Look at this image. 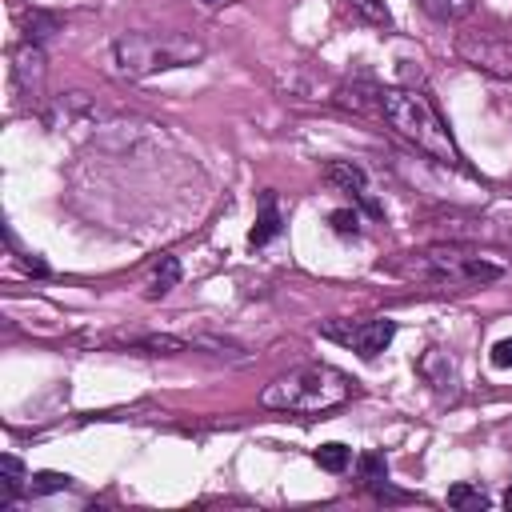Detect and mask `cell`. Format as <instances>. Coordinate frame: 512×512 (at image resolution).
<instances>
[{
    "mask_svg": "<svg viewBox=\"0 0 512 512\" xmlns=\"http://www.w3.org/2000/svg\"><path fill=\"white\" fill-rule=\"evenodd\" d=\"M124 348L148 352V356H176V352H188L192 340H188V336H172V332H152V336H132V340H124Z\"/></svg>",
    "mask_w": 512,
    "mask_h": 512,
    "instance_id": "11",
    "label": "cell"
},
{
    "mask_svg": "<svg viewBox=\"0 0 512 512\" xmlns=\"http://www.w3.org/2000/svg\"><path fill=\"white\" fill-rule=\"evenodd\" d=\"M376 112H380L384 124H388L400 140H408L416 152L432 156V160L444 164V168L468 172V164H464V156H460V148H456L448 124H444L440 112L428 104V96H420V92H412V88H380V92H376Z\"/></svg>",
    "mask_w": 512,
    "mask_h": 512,
    "instance_id": "1",
    "label": "cell"
},
{
    "mask_svg": "<svg viewBox=\"0 0 512 512\" xmlns=\"http://www.w3.org/2000/svg\"><path fill=\"white\" fill-rule=\"evenodd\" d=\"M68 484H72V476H64V472H36V476H28V492H32V496L64 492Z\"/></svg>",
    "mask_w": 512,
    "mask_h": 512,
    "instance_id": "19",
    "label": "cell"
},
{
    "mask_svg": "<svg viewBox=\"0 0 512 512\" xmlns=\"http://www.w3.org/2000/svg\"><path fill=\"white\" fill-rule=\"evenodd\" d=\"M492 364L496 368H512V336H504V340L492 344Z\"/></svg>",
    "mask_w": 512,
    "mask_h": 512,
    "instance_id": "22",
    "label": "cell"
},
{
    "mask_svg": "<svg viewBox=\"0 0 512 512\" xmlns=\"http://www.w3.org/2000/svg\"><path fill=\"white\" fill-rule=\"evenodd\" d=\"M324 180H328V184H336L340 192H348L352 200H360L372 216H380V204L372 200V188H368V176H364V168H360V164H352V160H332V164L324 168Z\"/></svg>",
    "mask_w": 512,
    "mask_h": 512,
    "instance_id": "8",
    "label": "cell"
},
{
    "mask_svg": "<svg viewBox=\"0 0 512 512\" xmlns=\"http://www.w3.org/2000/svg\"><path fill=\"white\" fill-rule=\"evenodd\" d=\"M456 52L488 72V76H500V80H512V36H496V32H464L456 40Z\"/></svg>",
    "mask_w": 512,
    "mask_h": 512,
    "instance_id": "6",
    "label": "cell"
},
{
    "mask_svg": "<svg viewBox=\"0 0 512 512\" xmlns=\"http://www.w3.org/2000/svg\"><path fill=\"white\" fill-rule=\"evenodd\" d=\"M352 396V380L332 368V364H300L284 376H276L264 392L260 404L276 412H296V416H320L340 408Z\"/></svg>",
    "mask_w": 512,
    "mask_h": 512,
    "instance_id": "3",
    "label": "cell"
},
{
    "mask_svg": "<svg viewBox=\"0 0 512 512\" xmlns=\"http://www.w3.org/2000/svg\"><path fill=\"white\" fill-rule=\"evenodd\" d=\"M420 8H424L432 20H444V24H452V20H464V16H472L476 0H420Z\"/></svg>",
    "mask_w": 512,
    "mask_h": 512,
    "instance_id": "14",
    "label": "cell"
},
{
    "mask_svg": "<svg viewBox=\"0 0 512 512\" xmlns=\"http://www.w3.org/2000/svg\"><path fill=\"white\" fill-rule=\"evenodd\" d=\"M356 20H364V24H372V28H388L392 24V12H388V4L384 0H340Z\"/></svg>",
    "mask_w": 512,
    "mask_h": 512,
    "instance_id": "13",
    "label": "cell"
},
{
    "mask_svg": "<svg viewBox=\"0 0 512 512\" xmlns=\"http://www.w3.org/2000/svg\"><path fill=\"white\" fill-rule=\"evenodd\" d=\"M24 28H28L24 36H28L32 44H44L52 32H60V20H56V16H44V12H32V16L24 20Z\"/></svg>",
    "mask_w": 512,
    "mask_h": 512,
    "instance_id": "20",
    "label": "cell"
},
{
    "mask_svg": "<svg viewBox=\"0 0 512 512\" xmlns=\"http://www.w3.org/2000/svg\"><path fill=\"white\" fill-rule=\"evenodd\" d=\"M448 504L460 508V512H480V508H488V496L476 484H452L448 488Z\"/></svg>",
    "mask_w": 512,
    "mask_h": 512,
    "instance_id": "17",
    "label": "cell"
},
{
    "mask_svg": "<svg viewBox=\"0 0 512 512\" xmlns=\"http://www.w3.org/2000/svg\"><path fill=\"white\" fill-rule=\"evenodd\" d=\"M356 472H360V480H364V484L388 480V460H384L380 452H364V456H356Z\"/></svg>",
    "mask_w": 512,
    "mask_h": 512,
    "instance_id": "18",
    "label": "cell"
},
{
    "mask_svg": "<svg viewBox=\"0 0 512 512\" xmlns=\"http://www.w3.org/2000/svg\"><path fill=\"white\" fill-rule=\"evenodd\" d=\"M200 60H204V44L184 32H124L112 40V72L120 80H144Z\"/></svg>",
    "mask_w": 512,
    "mask_h": 512,
    "instance_id": "2",
    "label": "cell"
},
{
    "mask_svg": "<svg viewBox=\"0 0 512 512\" xmlns=\"http://www.w3.org/2000/svg\"><path fill=\"white\" fill-rule=\"evenodd\" d=\"M280 228H284V216H280V204H276V192L268 188L264 196H260V216H256V224L248 228V244H268V240H276L280 236Z\"/></svg>",
    "mask_w": 512,
    "mask_h": 512,
    "instance_id": "10",
    "label": "cell"
},
{
    "mask_svg": "<svg viewBox=\"0 0 512 512\" xmlns=\"http://www.w3.org/2000/svg\"><path fill=\"white\" fill-rule=\"evenodd\" d=\"M404 268L412 276H424V280H436V284H492V280L504 276V264L484 260L476 252H464L456 244L420 248V252H412V260Z\"/></svg>",
    "mask_w": 512,
    "mask_h": 512,
    "instance_id": "4",
    "label": "cell"
},
{
    "mask_svg": "<svg viewBox=\"0 0 512 512\" xmlns=\"http://www.w3.org/2000/svg\"><path fill=\"white\" fill-rule=\"evenodd\" d=\"M328 224H332V232H340V236H356V232H360L356 208H336V212L328 216Z\"/></svg>",
    "mask_w": 512,
    "mask_h": 512,
    "instance_id": "21",
    "label": "cell"
},
{
    "mask_svg": "<svg viewBox=\"0 0 512 512\" xmlns=\"http://www.w3.org/2000/svg\"><path fill=\"white\" fill-rule=\"evenodd\" d=\"M20 492H28L24 464H20L16 456H0V508H8Z\"/></svg>",
    "mask_w": 512,
    "mask_h": 512,
    "instance_id": "12",
    "label": "cell"
},
{
    "mask_svg": "<svg viewBox=\"0 0 512 512\" xmlns=\"http://www.w3.org/2000/svg\"><path fill=\"white\" fill-rule=\"evenodd\" d=\"M176 280H180V260H176V256H160V264L152 268V284H148V296L156 300V296L172 292V288H176Z\"/></svg>",
    "mask_w": 512,
    "mask_h": 512,
    "instance_id": "15",
    "label": "cell"
},
{
    "mask_svg": "<svg viewBox=\"0 0 512 512\" xmlns=\"http://www.w3.org/2000/svg\"><path fill=\"white\" fill-rule=\"evenodd\" d=\"M320 336H324V340H336V344H344V348H352V352L364 356V360H376V356L392 344L396 324H392L388 316H376V320H324V324H320Z\"/></svg>",
    "mask_w": 512,
    "mask_h": 512,
    "instance_id": "5",
    "label": "cell"
},
{
    "mask_svg": "<svg viewBox=\"0 0 512 512\" xmlns=\"http://www.w3.org/2000/svg\"><path fill=\"white\" fill-rule=\"evenodd\" d=\"M416 372H420V376H424L440 396H444V392H448V396H456V368H452V360H448L440 348H428V352L420 356Z\"/></svg>",
    "mask_w": 512,
    "mask_h": 512,
    "instance_id": "9",
    "label": "cell"
},
{
    "mask_svg": "<svg viewBox=\"0 0 512 512\" xmlns=\"http://www.w3.org/2000/svg\"><path fill=\"white\" fill-rule=\"evenodd\" d=\"M504 508H512V488H508V492H504Z\"/></svg>",
    "mask_w": 512,
    "mask_h": 512,
    "instance_id": "23",
    "label": "cell"
},
{
    "mask_svg": "<svg viewBox=\"0 0 512 512\" xmlns=\"http://www.w3.org/2000/svg\"><path fill=\"white\" fill-rule=\"evenodd\" d=\"M312 460H316L324 472H344V468L352 464V448L340 444V440H332V444H320V448L312 452Z\"/></svg>",
    "mask_w": 512,
    "mask_h": 512,
    "instance_id": "16",
    "label": "cell"
},
{
    "mask_svg": "<svg viewBox=\"0 0 512 512\" xmlns=\"http://www.w3.org/2000/svg\"><path fill=\"white\" fill-rule=\"evenodd\" d=\"M44 76H48V60H44V44H16L12 52V88L24 104H40L44 100Z\"/></svg>",
    "mask_w": 512,
    "mask_h": 512,
    "instance_id": "7",
    "label": "cell"
},
{
    "mask_svg": "<svg viewBox=\"0 0 512 512\" xmlns=\"http://www.w3.org/2000/svg\"><path fill=\"white\" fill-rule=\"evenodd\" d=\"M200 4H220V0H200Z\"/></svg>",
    "mask_w": 512,
    "mask_h": 512,
    "instance_id": "24",
    "label": "cell"
}]
</instances>
